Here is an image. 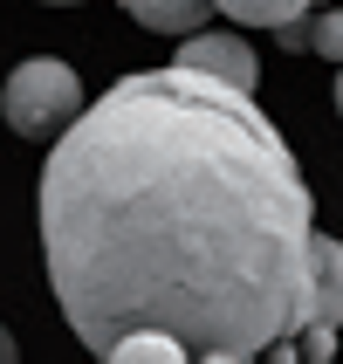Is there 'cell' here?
I'll return each instance as SVG.
<instances>
[{
    "label": "cell",
    "mask_w": 343,
    "mask_h": 364,
    "mask_svg": "<svg viewBox=\"0 0 343 364\" xmlns=\"http://www.w3.org/2000/svg\"><path fill=\"white\" fill-rule=\"evenodd\" d=\"M35 206L48 289L97 358L172 330L200 364H241L303 330L316 213L241 82L185 62L110 82L55 138Z\"/></svg>",
    "instance_id": "obj_1"
},
{
    "label": "cell",
    "mask_w": 343,
    "mask_h": 364,
    "mask_svg": "<svg viewBox=\"0 0 343 364\" xmlns=\"http://www.w3.org/2000/svg\"><path fill=\"white\" fill-rule=\"evenodd\" d=\"M0 117H7L14 138H35V144L62 138V131L82 117V76L69 62H55V55L21 62L14 76L0 82Z\"/></svg>",
    "instance_id": "obj_2"
},
{
    "label": "cell",
    "mask_w": 343,
    "mask_h": 364,
    "mask_svg": "<svg viewBox=\"0 0 343 364\" xmlns=\"http://www.w3.org/2000/svg\"><path fill=\"white\" fill-rule=\"evenodd\" d=\"M179 62L185 69H206V76H220V82L254 90V48H247L241 35H227V28H192V35H179Z\"/></svg>",
    "instance_id": "obj_3"
},
{
    "label": "cell",
    "mask_w": 343,
    "mask_h": 364,
    "mask_svg": "<svg viewBox=\"0 0 343 364\" xmlns=\"http://www.w3.org/2000/svg\"><path fill=\"white\" fill-rule=\"evenodd\" d=\"M343 323V241L337 234H316L309 247V309L303 330H337Z\"/></svg>",
    "instance_id": "obj_4"
},
{
    "label": "cell",
    "mask_w": 343,
    "mask_h": 364,
    "mask_svg": "<svg viewBox=\"0 0 343 364\" xmlns=\"http://www.w3.org/2000/svg\"><path fill=\"white\" fill-rule=\"evenodd\" d=\"M288 55H323V62H343V7H309V14L282 21L275 28Z\"/></svg>",
    "instance_id": "obj_5"
},
{
    "label": "cell",
    "mask_w": 343,
    "mask_h": 364,
    "mask_svg": "<svg viewBox=\"0 0 343 364\" xmlns=\"http://www.w3.org/2000/svg\"><path fill=\"white\" fill-rule=\"evenodd\" d=\"M206 7L213 0H124V14L138 28H158V35H192L206 28Z\"/></svg>",
    "instance_id": "obj_6"
},
{
    "label": "cell",
    "mask_w": 343,
    "mask_h": 364,
    "mask_svg": "<svg viewBox=\"0 0 343 364\" xmlns=\"http://www.w3.org/2000/svg\"><path fill=\"white\" fill-rule=\"evenodd\" d=\"M110 358L117 364H192V350H185L172 330H131V337L110 344Z\"/></svg>",
    "instance_id": "obj_7"
},
{
    "label": "cell",
    "mask_w": 343,
    "mask_h": 364,
    "mask_svg": "<svg viewBox=\"0 0 343 364\" xmlns=\"http://www.w3.org/2000/svg\"><path fill=\"white\" fill-rule=\"evenodd\" d=\"M227 21H241V28H282V21L309 14V7H323V0H213Z\"/></svg>",
    "instance_id": "obj_8"
},
{
    "label": "cell",
    "mask_w": 343,
    "mask_h": 364,
    "mask_svg": "<svg viewBox=\"0 0 343 364\" xmlns=\"http://www.w3.org/2000/svg\"><path fill=\"white\" fill-rule=\"evenodd\" d=\"M303 358H337V330H303Z\"/></svg>",
    "instance_id": "obj_9"
},
{
    "label": "cell",
    "mask_w": 343,
    "mask_h": 364,
    "mask_svg": "<svg viewBox=\"0 0 343 364\" xmlns=\"http://www.w3.org/2000/svg\"><path fill=\"white\" fill-rule=\"evenodd\" d=\"M7 358H14V337H7V330H0V364H7Z\"/></svg>",
    "instance_id": "obj_10"
},
{
    "label": "cell",
    "mask_w": 343,
    "mask_h": 364,
    "mask_svg": "<svg viewBox=\"0 0 343 364\" xmlns=\"http://www.w3.org/2000/svg\"><path fill=\"white\" fill-rule=\"evenodd\" d=\"M337 110H343V76H337Z\"/></svg>",
    "instance_id": "obj_11"
},
{
    "label": "cell",
    "mask_w": 343,
    "mask_h": 364,
    "mask_svg": "<svg viewBox=\"0 0 343 364\" xmlns=\"http://www.w3.org/2000/svg\"><path fill=\"white\" fill-rule=\"evenodd\" d=\"M48 7H69V0H48Z\"/></svg>",
    "instance_id": "obj_12"
}]
</instances>
